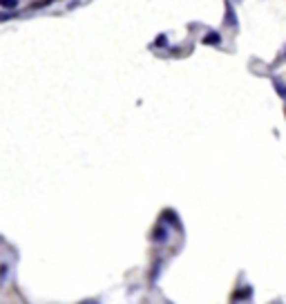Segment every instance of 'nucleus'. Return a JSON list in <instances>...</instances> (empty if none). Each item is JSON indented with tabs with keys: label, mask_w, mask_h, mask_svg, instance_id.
<instances>
[{
	"label": "nucleus",
	"mask_w": 286,
	"mask_h": 304,
	"mask_svg": "<svg viewBox=\"0 0 286 304\" xmlns=\"http://www.w3.org/2000/svg\"><path fill=\"white\" fill-rule=\"evenodd\" d=\"M152 241H161V244H165V241H168V228H165L163 224L152 231Z\"/></svg>",
	"instance_id": "obj_1"
},
{
	"label": "nucleus",
	"mask_w": 286,
	"mask_h": 304,
	"mask_svg": "<svg viewBox=\"0 0 286 304\" xmlns=\"http://www.w3.org/2000/svg\"><path fill=\"white\" fill-rule=\"evenodd\" d=\"M201 43L204 45H215V47H219L222 45V34L219 32H208V34L201 38Z\"/></svg>",
	"instance_id": "obj_2"
},
{
	"label": "nucleus",
	"mask_w": 286,
	"mask_h": 304,
	"mask_svg": "<svg viewBox=\"0 0 286 304\" xmlns=\"http://www.w3.org/2000/svg\"><path fill=\"white\" fill-rule=\"evenodd\" d=\"M223 23L228 25V27H237V16H235V9L230 7V2H226V20Z\"/></svg>",
	"instance_id": "obj_3"
},
{
	"label": "nucleus",
	"mask_w": 286,
	"mask_h": 304,
	"mask_svg": "<svg viewBox=\"0 0 286 304\" xmlns=\"http://www.w3.org/2000/svg\"><path fill=\"white\" fill-rule=\"evenodd\" d=\"M163 222H170V224H175L177 228H179V217H177V212L175 210H163Z\"/></svg>",
	"instance_id": "obj_4"
},
{
	"label": "nucleus",
	"mask_w": 286,
	"mask_h": 304,
	"mask_svg": "<svg viewBox=\"0 0 286 304\" xmlns=\"http://www.w3.org/2000/svg\"><path fill=\"white\" fill-rule=\"evenodd\" d=\"M253 295V289L251 286H244V291H239V293L233 295V300H242V298H251Z\"/></svg>",
	"instance_id": "obj_5"
},
{
	"label": "nucleus",
	"mask_w": 286,
	"mask_h": 304,
	"mask_svg": "<svg viewBox=\"0 0 286 304\" xmlns=\"http://www.w3.org/2000/svg\"><path fill=\"white\" fill-rule=\"evenodd\" d=\"M0 7H5V9H16V7H18V0H0Z\"/></svg>",
	"instance_id": "obj_6"
},
{
	"label": "nucleus",
	"mask_w": 286,
	"mask_h": 304,
	"mask_svg": "<svg viewBox=\"0 0 286 304\" xmlns=\"http://www.w3.org/2000/svg\"><path fill=\"white\" fill-rule=\"evenodd\" d=\"M275 90H277V94H280L282 99H286V85H284V83L275 81Z\"/></svg>",
	"instance_id": "obj_7"
},
{
	"label": "nucleus",
	"mask_w": 286,
	"mask_h": 304,
	"mask_svg": "<svg viewBox=\"0 0 286 304\" xmlns=\"http://www.w3.org/2000/svg\"><path fill=\"white\" fill-rule=\"evenodd\" d=\"M155 45H159V47H168V36H165V34H161V36H157V40H155Z\"/></svg>",
	"instance_id": "obj_8"
},
{
	"label": "nucleus",
	"mask_w": 286,
	"mask_h": 304,
	"mask_svg": "<svg viewBox=\"0 0 286 304\" xmlns=\"http://www.w3.org/2000/svg\"><path fill=\"white\" fill-rule=\"evenodd\" d=\"M5 20H9V14H0V23H5Z\"/></svg>",
	"instance_id": "obj_9"
}]
</instances>
